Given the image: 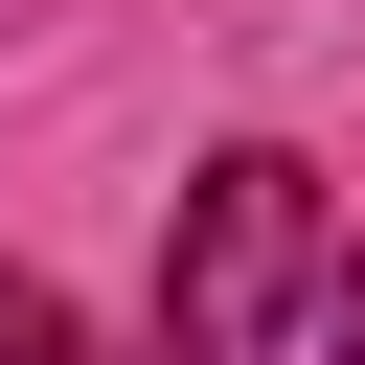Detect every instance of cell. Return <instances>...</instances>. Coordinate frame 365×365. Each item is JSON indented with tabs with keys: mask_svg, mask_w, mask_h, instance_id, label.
Instances as JSON below:
<instances>
[{
	"mask_svg": "<svg viewBox=\"0 0 365 365\" xmlns=\"http://www.w3.org/2000/svg\"><path fill=\"white\" fill-rule=\"evenodd\" d=\"M319 297H342L319 160H297V137H228V160L182 182V228H160V365H274Z\"/></svg>",
	"mask_w": 365,
	"mask_h": 365,
	"instance_id": "6da1fadb",
	"label": "cell"
},
{
	"mask_svg": "<svg viewBox=\"0 0 365 365\" xmlns=\"http://www.w3.org/2000/svg\"><path fill=\"white\" fill-rule=\"evenodd\" d=\"M0 365H91V319H68L46 274H0Z\"/></svg>",
	"mask_w": 365,
	"mask_h": 365,
	"instance_id": "7a4b0ae2",
	"label": "cell"
},
{
	"mask_svg": "<svg viewBox=\"0 0 365 365\" xmlns=\"http://www.w3.org/2000/svg\"><path fill=\"white\" fill-rule=\"evenodd\" d=\"M342 365H365V251H342Z\"/></svg>",
	"mask_w": 365,
	"mask_h": 365,
	"instance_id": "3957f363",
	"label": "cell"
}]
</instances>
